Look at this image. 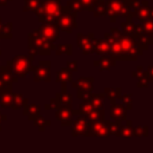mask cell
<instances>
[{"instance_id": "obj_48", "label": "cell", "mask_w": 153, "mask_h": 153, "mask_svg": "<svg viewBox=\"0 0 153 153\" xmlns=\"http://www.w3.org/2000/svg\"><path fill=\"white\" fill-rule=\"evenodd\" d=\"M97 1H99V0H93V2H97Z\"/></svg>"}, {"instance_id": "obj_38", "label": "cell", "mask_w": 153, "mask_h": 153, "mask_svg": "<svg viewBox=\"0 0 153 153\" xmlns=\"http://www.w3.org/2000/svg\"><path fill=\"white\" fill-rule=\"evenodd\" d=\"M33 123H35V126H36L41 131H44L45 128L51 124V122H50L49 120H47V118H44V117H42V116L36 117V118L33 120Z\"/></svg>"}, {"instance_id": "obj_24", "label": "cell", "mask_w": 153, "mask_h": 153, "mask_svg": "<svg viewBox=\"0 0 153 153\" xmlns=\"http://www.w3.org/2000/svg\"><path fill=\"white\" fill-rule=\"evenodd\" d=\"M23 115L27 116L30 121H33L39 116V105L37 104H26L23 106Z\"/></svg>"}, {"instance_id": "obj_2", "label": "cell", "mask_w": 153, "mask_h": 153, "mask_svg": "<svg viewBox=\"0 0 153 153\" xmlns=\"http://www.w3.org/2000/svg\"><path fill=\"white\" fill-rule=\"evenodd\" d=\"M61 12V0H43L33 13L41 23H55Z\"/></svg>"}, {"instance_id": "obj_34", "label": "cell", "mask_w": 153, "mask_h": 153, "mask_svg": "<svg viewBox=\"0 0 153 153\" xmlns=\"http://www.w3.org/2000/svg\"><path fill=\"white\" fill-rule=\"evenodd\" d=\"M66 7H67V10L71 11V12H76V13H79L80 11H84V7H82V4H81L80 0H69V1H67Z\"/></svg>"}, {"instance_id": "obj_16", "label": "cell", "mask_w": 153, "mask_h": 153, "mask_svg": "<svg viewBox=\"0 0 153 153\" xmlns=\"http://www.w3.org/2000/svg\"><path fill=\"white\" fill-rule=\"evenodd\" d=\"M73 129H72V135L75 136H87V130H88V120L85 118L82 115L76 116V120L73 121Z\"/></svg>"}, {"instance_id": "obj_6", "label": "cell", "mask_w": 153, "mask_h": 153, "mask_svg": "<svg viewBox=\"0 0 153 153\" xmlns=\"http://www.w3.org/2000/svg\"><path fill=\"white\" fill-rule=\"evenodd\" d=\"M76 17H78L76 12H71V11L67 10L66 6H62V12L60 13V16L57 17L55 23L59 26L60 31H63V32H67V33H72L73 29L78 27Z\"/></svg>"}, {"instance_id": "obj_44", "label": "cell", "mask_w": 153, "mask_h": 153, "mask_svg": "<svg viewBox=\"0 0 153 153\" xmlns=\"http://www.w3.org/2000/svg\"><path fill=\"white\" fill-rule=\"evenodd\" d=\"M146 73H147V76H148L149 82H153V65H152V66H149V67L147 68Z\"/></svg>"}, {"instance_id": "obj_29", "label": "cell", "mask_w": 153, "mask_h": 153, "mask_svg": "<svg viewBox=\"0 0 153 153\" xmlns=\"http://www.w3.org/2000/svg\"><path fill=\"white\" fill-rule=\"evenodd\" d=\"M121 93H122L121 87H105L104 90L105 98H108L110 103H115L116 99H120Z\"/></svg>"}, {"instance_id": "obj_33", "label": "cell", "mask_w": 153, "mask_h": 153, "mask_svg": "<svg viewBox=\"0 0 153 153\" xmlns=\"http://www.w3.org/2000/svg\"><path fill=\"white\" fill-rule=\"evenodd\" d=\"M121 29L122 32L127 33V35H133L135 32V24L133 22V19H126L124 22L121 23Z\"/></svg>"}, {"instance_id": "obj_8", "label": "cell", "mask_w": 153, "mask_h": 153, "mask_svg": "<svg viewBox=\"0 0 153 153\" xmlns=\"http://www.w3.org/2000/svg\"><path fill=\"white\" fill-rule=\"evenodd\" d=\"M50 61L49 60H41L37 66L32 67L33 72V81L39 82V81H50Z\"/></svg>"}, {"instance_id": "obj_26", "label": "cell", "mask_w": 153, "mask_h": 153, "mask_svg": "<svg viewBox=\"0 0 153 153\" xmlns=\"http://www.w3.org/2000/svg\"><path fill=\"white\" fill-rule=\"evenodd\" d=\"M104 98H105V94L104 93H90L87 97H85L84 99L87 100L88 103H91L94 108H98V109H102L103 108V102H104Z\"/></svg>"}, {"instance_id": "obj_40", "label": "cell", "mask_w": 153, "mask_h": 153, "mask_svg": "<svg viewBox=\"0 0 153 153\" xmlns=\"http://www.w3.org/2000/svg\"><path fill=\"white\" fill-rule=\"evenodd\" d=\"M135 136L137 137H147L148 136V127L147 126H137L135 128Z\"/></svg>"}, {"instance_id": "obj_37", "label": "cell", "mask_w": 153, "mask_h": 153, "mask_svg": "<svg viewBox=\"0 0 153 153\" xmlns=\"http://www.w3.org/2000/svg\"><path fill=\"white\" fill-rule=\"evenodd\" d=\"M39 5H41V0H24L23 11L24 12H27V11L35 12L38 8Z\"/></svg>"}, {"instance_id": "obj_46", "label": "cell", "mask_w": 153, "mask_h": 153, "mask_svg": "<svg viewBox=\"0 0 153 153\" xmlns=\"http://www.w3.org/2000/svg\"><path fill=\"white\" fill-rule=\"evenodd\" d=\"M10 1H12V0H0V6H5V5H7Z\"/></svg>"}, {"instance_id": "obj_12", "label": "cell", "mask_w": 153, "mask_h": 153, "mask_svg": "<svg viewBox=\"0 0 153 153\" xmlns=\"http://www.w3.org/2000/svg\"><path fill=\"white\" fill-rule=\"evenodd\" d=\"M38 32L49 42L54 43L60 38V29L56 23H41Z\"/></svg>"}, {"instance_id": "obj_41", "label": "cell", "mask_w": 153, "mask_h": 153, "mask_svg": "<svg viewBox=\"0 0 153 153\" xmlns=\"http://www.w3.org/2000/svg\"><path fill=\"white\" fill-rule=\"evenodd\" d=\"M60 106H61V103H60L56 98H51V99H50V102H49V104H45L44 109H45V110H50V109L57 110Z\"/></svg>"}, {"instance_id": "obj_15", "label": "cell", "mask_w": 153, "mask_h": 153, "mask_svg": "<svg viewBox=\"0 0 153 153\" xmlns=\"http://www.w3.org/2000/svg\"><path fill=\"white\" fill-rule=\"evenodd\" d=\"M17 81L18 78L12 73L8 66H0V90L12 87V84Z\"/></svg>"}, {"instance_id": "obj_31", "label": "cell", "mask_w": 153, "mask_h": 153, "mask_svg": "<svg viewBox=\"0 0 153 153\" xmlns=\"http://www.w3.org/2000/svg\"><path fill=\"white\" fill-rule=\"evenodd\" d=\"M55 54L56 55H68V56H72V54H73V45L71 43L57 44L55 47Z\"/></svg>"}, {"instance_id": "obj_28", "label": "cell", "mask_w": 153, "mask_h": 153, "mask_svg": "<svg viewBox=\"0 0 153 153\" xmlns=\"http://www.w3.org/2000/svg\"><path fill=\"white\" fill-rule=\"evenodd\" d=\"M26 104H29V99L27 98H24V96H22L20 93H13L12 94V105H11V109L19 110L20 108H23Z\"/></svg>"}, {"instance_id": "obj_43", "label": "cell", "mask_w": 153, "mask_h": 153, "mask_svg": "<svg viewBox=\"0 0 153 153\" xmlns=\"http://www.w3.org/2000/svg\"><path fill=\"white\" fill-rule=\"evenodd\" d=\"M66 67L67 68H69L72 72H76L78 71V61H67V63H66Z\"/></svg>"}, {"instance_id": "obj_20", "label": "cell", "mask_w": 153, "mask_h": 153, "mask_svg": "<svg viewBox=\"0 0 153 153\" xmlns=\"http://www.w3.org/2000/svg\"><path fill=\"white\" fill-rule=\"evenodd\" d=\"M131 76L136 78L137 79V82H136V86L139 88H146L148 87V84H149V80H148V76H147V73L146 71H143V68L141 66H137V69L136 71H133L131 72Z\"/></svg>"}, {"instance_id": "obj_3", "label": "cell", "mask_w": 153, "mask_h": 153, "mask_svg": "<svg viewBox=\"0 0 153 153\" xmlns=\"http://www.w3.org/2000/svg\"><path fill=\"white\" fill-rule=\"evenodd\" d=\"M110 33L117 39V42H118L120 47L122 48L123 53H126L128 55H131V56H141L142 55L143 50L140 49V47L137 45L136 41L131 36L122 32L117 27H111L110 29Z\"/></svg>"}, {"instance_id": "obj_49", "label": "cell", "mask_w": 153, "mask_h": 153, "mask_svg": "<svg viewBox=\"0 0 153 153\" xmlns=\"http://www.w3.org/2000/svg\"><path fill=\"white\" fill-rule=\"evenodd\" d=\"M1 54H2V51H1V49H0V55H1Z\"/></svg>"}, {"instance_id": "obj_1", "label": "cell", "mask_w": 153, "mask_h": 153, "mask_svg": "<svg viewBox=\"0 0 153 153\" xmlns=\"http://www.w3.org/2000/svg\"><path fill=\"white\" fill-rule=\"evenodd\" d=\"M27 47H29V55L36 56H49L51 54V50H55V44L47 41L38 30H35L27 35Z\"/></svg>"}, {"instance_id": "obj_10", "label": "cell", "mask_w": 153, "mask_h": 153, "mask_svg": "<svg viewBox=\"0 0 153 153\" xmlns=\"http://www.w3.org/2000/svg\"><path fill=\"white\" fill-rule=\"evenodd\" d=\"M93 82H94V78L81 76L76 80V82H72V87H75L78 90V98L84 99L93 91Z\"/></svg>"}, {"instance_id": "obj_39", "label": "cell", "mask_w": 153, "mask_h": 153, "mask_svg": "<svg viewBox=\"0 0 153 153\" xmlns=\"http://www.w3.org/2000/svg\"><path fill=\"white\" fill-rule=\"evenodd\" d=\"M120 99L122 100V104L126 106L127 110H131L133 109V97H131L130 93H124V94L121 93Z\"/></svg>"}, {"instance_id": "obj_36", "label": "cell", "mask_w": 153, "mask_h": 153, "mask_svg": "<svg viewBox=\"0 0 153 153\" xmlns=\"http://www.w3.org/2000/svg\"><path fill=\"white\" fill-rule=\"evenodd\" d=\"M105 123L109 128V134L120 137V126H121V123L116 122V121H105Z\"/></svg>"}, {"instance_id": "obj_23", "label": "cell", "mask_w": 153, "mask_h": 153, "mask_svg": "<svg viewBox=\"0 0 153 153\" xmlns=\"http://www.w3.org/2000/svg\"><path fill=\"white\" fill-rule=\"evenodd\" d=\"M131 137L135 136V128L133 127V122L130 120H126V123H121L120 126V137Z\"/></svg>"}, {"instance_id": "obj_22", "label": "cell", "mask_w": 153, "mask_h": 153, "mask_svg": "<svg viewBox=\"0 0 153 153\" xmlns=\"http://www.w3.org/2000/svg\"><path fill=\"white\" fill-rule=\"evenodd\" d=\"M135 31L153 37V19H147L140 22L139 24H135Z\"/></svg>"}, {"instance_id": "obj_35", "label": "cell", "mask_w": 153, "mask_h": 153, "mask_svg": "<svg viewBox=\"0 0 153 153\" xmlns=\"http://www.w3.org/2000/svg\"><path fill=\"white\" fill-rule=\"evenodd\" d=\"M12 31H13V24L11 22H7L4 24L2 26V31L0 35V39L5 38V39H11L12 38Z\"/></svg>"}, {"instance_id": "obj_25", "label": "cell", "mask_w": 153, "mask_h": 153, "mask_svg": "<svg viewBox=\"0 0 153 153\" xmlns=\"http://www.w3.org/2000/svg\"><path fill=\"white\" fill-rule=\"evenodd\" d=\"M72 74L73 72L67 68L63 67L62 69H60L59 72H56V82H61V84H67V82H72Z\"/></svg>"}, {"instance_id": "obj_32", "label": "cell", "mask_w": 153, "mask_h": 153, "mask_svg": "<svg viewBox=\"0 0 153 153\" xmlns=\"http://www.w3.org/2000/svg\"><path fill=\"white\" fill-rule=\"evenodd\" d=\"M55 98L61 103V105H71L73 102V97L71 93L66 92V91H61L59 93L55 94Z\"/></svg>"}, {"instance_id": "obj_14", "label": "cell", "mask_w": 153, "mask_h": 153, "mask_svg": "<svg viewBox=\"0 0 153 153\" xmlns=\"http://www.w3.org/2000/svg\"><path fill=\"white\" fill-rule=\"evenodd\" d=\"M73 109L72 105H61L57 110H55V117L61 122V126H72L73 121Z\"/></svg>"}, {"instance_id": "obj_45", "label": "cell", "mask_w": 153, "mask_h": 153, "mask_svg": "<svg viewBox=\"0 0 153 153\" xmlns=\"http://www.w3.org/2000/svg\"><path fill=\"white\" fill-rule=\"evenodd\" d=\"M7 120V116L6 115H4L1 111H0V123H1V121H6ZM2 130V127H1V124H0V131Z\"/></svg>"}, {"instance_id": "obj_42", "label": "cell", "mask_w": 153, "mask_h": 153, "mask_svg": "<svg viewBox=\"0 0 153 153\" xmlns=\"http://www.w3.org/2000/svg\"><path fill=\"white\" fill-rule=\"evenodd\" d=\"M80 1H81V4H82L84 11H90V12L93 11V7H94L93 0H80Z\"/></svg>"}, {"instance_id": "obj_5", "label": "cell", "mask_w": 153, "mask_h": 153, "mask_svg": "<svg viewBox=\"0 0 153 153\" xmlns=\"http://www.w3.org/2000/svg\"><path fill=\"white\" fill-rule=\"evenodd\" d=\"M134 0H108L106 1V16L111 23H115L118 17L124 19L130 16V4Z\"/></svg>"}, {"instance_id": "obj_17", "label": "cell", "mask_w": 153, "mask_h": 153, "mask_svg": "<svg viewBox=\"0 0 153 153\" xmlns=\"http://www.w3.org/2000/svg\"><path fill=\"white\" fill-rule=\"evenodd\" d=\"M110 117L112 121L116 122H124L127 120V109L123 104H118V103H111L110 105Z\"/></svg>"}, {"instance_id": "obj_11", "label": "cell", "mask_w": 153, "mask_h": 153, "mask_svg": "<svg viewBox=\"0 0 153 153\" xmlns=\"http://www.w3.org/2000/svg\"><path fill=\"white\" fill-rule=\"evenodd\" d=\"M109 128L104 121L100 120H88V130L87 136H98V137H106L109 136Z\"/></svg>"}, {"instance_id": "obj_19", "label": "cell", "mask_w": 153, "mask_h": 153, "mask_svg": "<svg viewBox=\"0 0 153 153\" xmlns=\"http://www.w3.org/2000/svg\"><path fill=\"white\" fill-rule=\"evenodd\" d=\"M93 65L96 67H99V71H109L111 67H114L116 65V60L111 54H103L100 55V57L98 60L93 61Z\"/></svg>"}, {"instance_id": "obj_7", "label": "cell", "mask_w": 153, "mask_h": 153, "mask_svg": "<svg viewBox=\"0 0 153 153\" xmlns=\"http://www.w3.org/2000/svg\"><path fill=\"white\" fill-rule=\"evenodd\" d=\"M104 39L109 45V54H111L116 61H136L137 60V56H131V55L123 53L117 39L110 32H106L104 35Z\"/></svg>"}, {"instance_id": "obj_27", "label": "cell", "mask_w": 153, "mask_h": 153, "mask_svg": "<svg viewBox=\"0 0 153 153\" xmlns=\"http://www.w3.org/2000/svg\"><path fill=\"white\" fill-rule=\"evenodd\" d=\"M92 43H93V53H96L97 55H103V54H108L109 53V45L105 42V39H96V38H93Z\"/></svg>"}, {"instance_id": "obj_4", "label": "cell", "mask_w": 153, "mask_h": 153, "mask_svg": "<svg viewBox=\"0 0 153 153\" xmlns=\"http://www.w3.org/2000/svg\"><path fill=\"white\" fill-rule=\"evenodd\" d=\"M33 59L35 56L32 55H16L12 60H8L6 66L10 67L12 73L19 79V78H25L29 72L32 71L33 67Z\"/></svg>"}, {"instance_id": "obj_13", "label": "cell", "mask_w": 153, "mask_h": 153, "mask_svg": "<svg viewBox=\"0 0 153 153\" xmlns=\"http://www.w3.org/2000/svg\"><path fill=\"white\" fill-rule=\"evenodd\" d=\"M93 38H94V35L92 32L87 35H84L81 32L78 33V47L84 55L93 54V43H92Z\"/></svg>"}, {"instance_id": "obj_50", "label": "cell", "mask_w": 153, "mask_h": 153, "mask_svg": "<svg viewBox=\"0 0 153 153\" xmlns=\"http://www.w3.org/2000/svg\"><path fill=\"white\" fill-rule=\"evenodd\" d=\"M151 1H152V2H153V0H151Z\"/></svg>"}, {"instance_id": "obj_18", "label": "cell", "mask_w": 153, "mask_h": 153, "mask_svg": "<svg viewBox=\"0 0 153 153\" xmlns=\"http://www.w3.org/2000/svg\"><path fill=\"white\" fill-rule=\"evenodd\" d=\"M134 18L139 19V22H143V20H147V19H153V6H148L147 0L141 1L139 8L134 13Z\"/></svg>"}, {"instance_id": "obj_9", "label": "cell", "mask_w": 153, "mask_h": 153, "mask_svg": "<svg viewBox=\"0 0 153 153\" xmlns=\"http://www.w3.org/2000/svg\"><path fill=\"white\" fill-rule=\"evenodd\" d=\"M79 111L80 114L87 118V120H100V121H104V115H105V111L104 109H98V108H94L91 103H88L87 100L84 99V102L80 104L79 106Z\"/></svg>"}, {"instance_id": "obj_47", "label": "cell", "mask_w": 153, "mask_h": 153, "mask_svg": "<svg viewBox=\"0 0 153 153\" xmlns=\"http://www.w3.org/2000/svg\"><path fill=\"white\" fill-rule=\"evenodd\" d=\"M2 26H4V24H2V19L0 18V35H1V31H2Z\"/></svg>"}, {"instance_id": "obj_30", "label": "cell", "mask_w": 153, "mask_h": 153, "mask_svg": "<svg viewBox=\"0 0 153 153\" xmlns=\"http://www.w3.org/2000/svg\"><path fill=\"white\" fill-rule=\"evenodd\" d=\"M92 13L96 18L105 17L106 16V1L105 0H99V1L94 2V7H93Z\"/></svg>"}, {"instance_id": "obj_21", "label": "cell", "mask_w": 153, "mask_h": 153, "mask_svg": "<svg viewBox=\"0 0 153 153\" xmlns=\"http://www.w3.org/2000/svg\"><path fill=\"white\" fill-rule=\"evenodd\" d=\"M12 87H6L0 90V106L1 108H11L12 105Z\"/></svg>"}]
</instances>
